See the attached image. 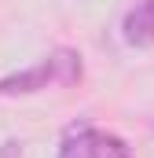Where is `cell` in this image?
<instances>
[{
    "instance_id": "obj_1",
    "label": "cell",
    "mask_w": 154,
    "mask_h": 158,
    "mask_svg": "<svg viewBox=\"0 0 154 158\" xmlns=\"http://www.w3.org/2000/svg\"><path fill=\"white\" fill-rule=\"evenodd\" d=\"M121 40L128 48H154V0H140L125 11Z\"/></svg>"
},
{
    "instance_id": "obj_2",
    "label": "cell",
    "mask_w": 154,
    "mask_h": 158,
    "mask_svg": "<svg viewBox=\"0 0 154 158\" xmlns=\"http://www.w3.org/2000/svg\"><path fill=\"white\" fill-rule=\"evenodd\" d=\"M48 85H51V70H48V63H37L30 70L0 77V96H33V92L48 88Z\"/></svg>"
},
{
    "instance_id": "obj_3",
    "label": "cell",
    "mask_w": 154,
    "mask_h": 158,
    "mask_svg": "<svg viewBox=\"0 0 154 158\" xmlns=\"http://www.w3.org/2000/svg\"><path fill=\"white\" fill-rule=\"evenodd\" d=\"M44 63L51 70V85H74V81H81V55L74 48H55Z\"/></svg>"
},
{
    "instance_id": "obj_4",
    "label": "cell",
    "mask_w": 154,
    "mask_h": 158,
    "mask_svg": "<svg viewBox=\"0 0 154 158\" xmlns=\"http://www.w3.org/2000/svg\"><path fill=\"white\" fill-rule=\"evenodd\" d=\"M59 158H95L92 155V125H70L63 132Z\"/></svg>"
},
{
    "instance_id": "obj_5",
    "label": "cell",
    "mask_w": 154,
    "mask_h": 158,
    "mask_svg": "<svg viewBox=\"0 0 154 158\" xmlns=\"http://www.w3.org/2000/svg\"><path fill=\"white\" fill-rule=\"evenodd\" d=\"M92 155L95 158H132V147L121 136H114V132L92 129Z\"/></svg>"
}]
</instances>
